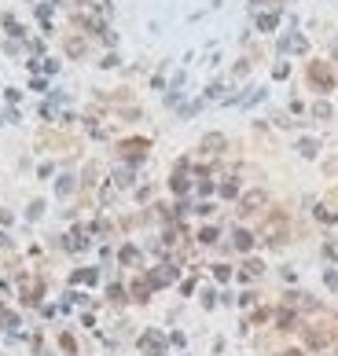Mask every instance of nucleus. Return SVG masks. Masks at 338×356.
Segmentation results:
<instances>
[{
  "label": "nucleus",
  "mask_w": 338,
  "mask_h": 356,
  "mask_svg": "<svg viewBox=\"0 0 338 356\" xmlns=\"http://www.w3.org/2000/svg\"><path fill=\"white\" fill-rule=\"evenodd\" d=\"M235 246H239V250H250V235H247V232H235Z\"/></svg>",
  "instance_id": "f03ea898"
},
{
  "label": "nucleus",
  "mask_w": 338,
  "mask_h": 356,
  "mask_svg": "<svg viewBox=\"0 0 338 356\" xmlns=\"http://www.w3.org/2000/svg\"><path fill=\"white\" fill-rule=\"evenodd\" d=\"M261 202H265V195H261V191H254V195L243 199V209H254V206H261Z\"/></svg>",
  "instance_id": "f257e3e1"
}]
</instances>
